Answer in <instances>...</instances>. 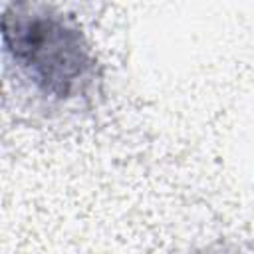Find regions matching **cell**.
<instances>
[{
	"instance_id": "cell-1",
	"label": "cell",
	"mask_w": 254,
	"mask_h": 254,
	"mask_svg": "<svg viewBox=\"0 0 254 254\" xmlns=\"http://www.w3.org/2000/svg\"><path fill=\"white\" fill-rule=\"evenodd\" d=\"M2 44L16 77L48 105L79 99L93 85L95 58L81 28L48 0H10Z\"/></svg>"
}]
</instances>
